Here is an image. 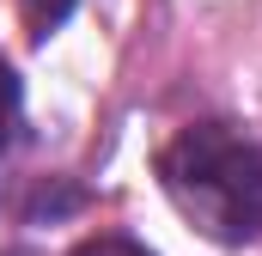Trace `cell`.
I'll return each instance as SVG.
<instances>
[{
	"instance_id": "obj_1",
	"label": "cell",
	"mask_w": 262,
	"mask_h": 256,
	"mask_svg": "<svg viewBox=\"0 0 262 256\" xmlns=\"http://www.w3.org/2000/svg\"><path fill=\"white\" fill-rule=\"evenodd\" d=\"M171 207L213 244L262 238V146L232 122H189L159 153Z\"/></svg>"
},
{
	"instance_id": "obj_2",
	"label": "cell",
	"mask_w": 262,
	"mask_h": 256,
	"mask_svg": "<svg viewBox=\"0 0 262 256\" xmlns=\"http://www.w3.org/2000/svg\"><path fill=\"white\" fill-rule=\"evenodd\" d=\"M79 0H18V12H25V25H31V37H49L55 25H61L67 12H73Z\"/></svg>"
},
{
	"instance_id": "obj_3",
	"label": "cell",
	"mask_w": 262,
	"mask_h": 256,
	"mask_svg": "<svg viewBox=\"0 0 262 256\" xmlns=\"http://www.w3.org/2000/svg\"><path fill=\"white\" fill-rule=\"evenodd\" d=\"M73 256H152V250L140 238H128V232H98V238H79Z\"/></svg>"
},
{
	"instance_id": "obj_4",
	"label": "cell",
	"mask_w": 262,
	"mask_h": 256,
	"mask_svg": "<svg viewBox=\"0 0 262 256\" xmlns=\"http://www.w3.org/2000/svg\"><path fill=\"white\" fill-rule=\"evenodd\" d=\"M12 128H18V79H12V67L0 61V153L12 146Z\"/></svg>"
},
{
	"instance_id": "obj_5",
	"label": "cell",
	"mask_w": 262,
	"mask_h": 256,
	"mask_svg": "<svg viewBox=\"0 0 262 256\" xmlns=\"http://www.w3.org/2000/svg\"><path fill=\"white\" fill-rule=\"evenodd\" d=\"M18 256H25V250H18Z\"/></svg>"
}]
</instances>
